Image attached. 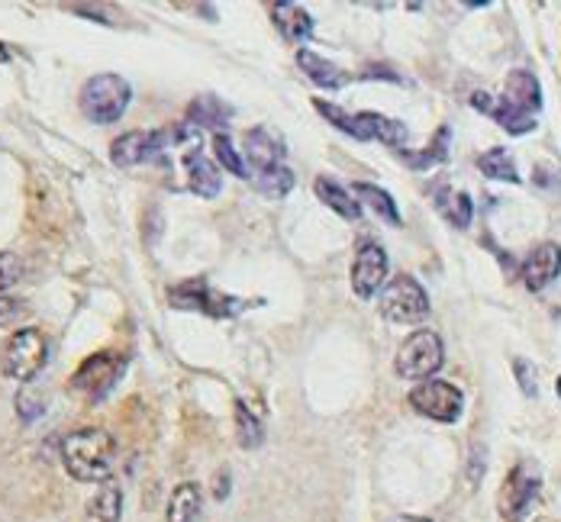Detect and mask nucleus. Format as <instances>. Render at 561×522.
<instances>
[{
	"label": "nucleus",
	"mask_w": 561,
	"mask_h": 522,
	"mask_svg": "<svg viewBox=\"0 0 561 522\" xmlns=\"http://www.w3.org/2000/svg\"><path fill=\"white\" fill-rule=\"evenodd\" d=\"M117 461V439L100 426H81L65 435L62 442V464L65 471L81 484L107 481Z\"/></svg>",
	"instance_id": "1"
},
{
	"label": "nucleus",
	"mask_w": 561,
	"mask_h": 522,
	"mask_svg": "<svg viewBox=\"0 0 561 522\" xmlns=\"http://www.w3.org/2000/svg\"><path fill=\"white\" fill-rule=\"evenodd\" d=\"M49 339L42 336V329H17L13 336H7V342L0 345V371L10 381L30 384L36 377L46 371L49 365Z\"/></svg>",
	"instance_id": "2"
},
{
	"label": "nucleus",
	"mask_w": 561,
	"mask_h": 522,
	"mask_svg": "<svg viewBox=\"0 0 561 522\" xmlns=\"http://www.w3.org/2000/svg\"><path fill=\"white\" fill-rule=\"evenodd\" d=\"M129 100H133V87H129L126 78L110 75V71L88 78L81 87V94H78L81 113L88 116L91 123H100V126L117 123L126 113Z\"/></svg>",
	"instance_id": "3"
},
{
	"label": "nucleus",
	"mask_w": 561,
	"mask_h": 522,
	"mask_svg": "<svg viewBox=\"0 0 561 522\" xmlns=\"http://www.w3.org/2000/svg\"><path fill=\"white\" fill-rule=\"evenodd\" d=\"M445 365V348L439 332L433 329H416L413 336L404 339V345L397 348L394 371L404 377V381H433V374Z\"/></svg>",
	"instance_id": "4"
},
{
	"label": "nucleus",
	"mask_w": 561,
	"mask_h": 522,
	"mask_svg": "<svg viewBox=\"0 0 561 522\" xmlns=\"http://www.w3.org/2000/svg\"><path fill=\"white\" fill-rule=\"evenodd\" d=\"M381 316L394 326H420L429 316V294L413 274H397L381 290Z\"/></svg>",
	"instance_id": "5"
},
{
	"label": "nucleus",
	"mask_w": 561,
	"mask_h": 522,
	"mask_svg": "<svg viewBox=\"0 0 561 522\" xmlns=\"http://www.w3.org/2000/svg\"><path fill=\"white\" fill-rule=\"evenodd\" d=\"M410 406L426 419H436V423H458L465 410L462 390L449 381H423L410 390Z\"/></svg>",
	"instance_id": "6"
},
{
	"label": "nucleus",
	"mask_w": 561,
	"mask_h": 522,
	"mask_svg": "<svg viewBox=\"0 0 561 522\" xmlns=\"http://www.w3.org/2000/svg\"><path fill=\"white\" fill-rule=\"evenodd\" d=\"M120 371H123V358H117L113 352H100V355L84 358V365L75 371V377H71V387L94 403L117 384Z\"/></svg>",
	"instance_id": "7"
},
{
	"label": "nucleus",
	"mask_w": 561,
	"mask_h": 522,
	"mask_svg": "<svg viewBox=\"0 0 561 522\" xmlns=\"http://www.w3.org/2000/svg\"><path fill=\"white\" fill-rule=\"evenodd\" d=\"M168 300H171V307H178V310H200V313H207V316H233V313L242 310V303L236 297L217 294V290H210L204 281L178 284L168 294Z\"/></svg>",
	"instance_id": "8"
},
{
	"label": "nucleus",
	"mask_w": 561,
	"mask_h": 522,
	"mask_svg": "<svg viewBox=\"0 0 561 522\" xmlns=\"http://www.w3.org/2000/svg\"><path fill=\"white\" fill-rule=\"evenodd\" d=\"M175 139L171 133H162V129H152V133H142V129H133V133H123L120 139H113L110 145V162L117 168H133L155 158L165 145Z\"/></svg>",
	"instance_id": "9"
},
{
	"label": "nucleus",
	"mask_w": 561,
	"mask_h": 522,
	"mask_svg": "<svg viewBox=\"0 0 561 522\" xmlns=\"http://www.w3.org/2000/svg\"><path fill=\"white\" fill-rule=\"evenodd\" d=\"M387 281V252L378 242H362L352 261V290L358 300H371Z\"/></svg>",
	"instance_id": "10"
},
{
	"label": "nucleus",
	"mask_w": 561,
	"mask_h": 522,
	"mask_svg": "<svg viewBox=\"0 0 561 522\" xmlns=\"http://www.w3.org/2000/svg\"><path fill=\"white\" fill-rule=\"evenodd\" d=\"M349 136L358 139V142L378 139V142H384V145H391V149H404V152H407L410 129H407L404 123H400V120H391V116H384V113L365 110V113H352Z\"/></svg>",
	"instance_id": "11"
},
{
	"label": "nucleus",
	"mask_w": 561,
	"mask_h": 522,
	"mask_svg": "<svg viewBox=\"0 0 561 522\" xmlns=\"http://www.w3.org/2000/svg\"><path fill=\"white\" fill-rule=\"evenodd\" d=\"M284 145L281 139L271 133V129L265 126H255L246 133V145H242V162H246V168H252L255 178H262V174L275 171L284 165Z\"/></svg>",
	"instance_id": "12"
},
{
	"label": "nucleus",
	"mask_w": 561,
	"mask_h": 522,
	"mask_svg": "<svg viewBox=\"0 0 561 522\" xmlns=\"http://www.w3.org/2000/svg\"><path fill=\"white\" fill-rule=\"evenodd\" d=\"M558 274H561V249L555 242L536 245V249L526 255L523 268H520V278H523L526 290H532V294H539V290L549 287Z\"/></svg>",
	"instance_id": "13"
},
{
	"label": "nucleus",
	"mask_w": 561,
	"mask_h": 522,
	"mask_svg": "<svg viewBox=\"0 0 561 522\" xmlns=\"http://www.w3.org/2000/svg\"><path fill=\"white\" fill-rule=\"evenodd\" d=\"M471 107L481 110V113H487L500 129H507L510 136H526V133H532V129H536V123H539L536 116L513 110V107L507 104V100H500V97H494V94H484V91H478V94L471 97Z\"/></svg>",
	"instance_id": "14"
},
{
	"label": "nucleus",
	"mask_w": 561,
	"mask_h": 522,
	"mask_svg": "<svg viewBox=\"0 0 561 522\" xmlns=\"http://www.w3.org/2000/svg\"><path fill=\"white\" fill-rule=\"evenodd\" d=\"M536 497H539V474L529 471V464H520L510 477L507 493H503V516L523 519L532 510Z\"/></svg>",
	"instance_id": "15"
},
{
	"label": "nucleus",
	"mask_w": 561,
	"mask_h": 522,
	"mask_svg": "<svg viewBox=\"0 0 561 522\" xmlns=\"http://www.w3.org/2000/svg\"><path fill=\"white\" fill-rule=\"evenodd\" d=\"M513 110L536 116L542 110V87L536 81V75L526 68H516L507 75V84H503V94H500Z\"/></svg>",
	"instance_id": "16"
},
{
	"label": "nucleus",
	"mask_w": 561,
	"mask_h": 522,
	"mask_svg": "<svg viewBox=\"0 0 561 522\" xmlns=\"http://www.w3.org/2000/svg\"><path fill=\"white\" fill-rule=\"evenodd\" d=\"M187 187L197 194V197H204V200H213V197H220L223 191V178H220V171L217 165L210 162V158L204 152H187Z\"/></svg>",
	"instance_id": "17"
},
{
	"label": "nucleus",
	"mask_w": 561,
	"mask_h": 522,
	"mask_svg": "<svg viewBox=\"0 0 561 522\" xmlns=\"http://www.w3.org/2000/svg\"><path fill=\"white\" fill-rule=\"evenodd\" d=\"M297 65H300V71H304V75H307L316 87H323V91H336V87H342L345 81H349V75H345V71H342L339 65L326 62L323 55H316V52H310V49H300V52H297Z\"/></svg>",
	"instance_id": "18"
},
{
	"label": "nucleus",
	"mask_w": 561,
	"mask_h": 522,
	"mask_svg": "<svg viewBox=\"0 0 561 522\" xmlns=\"http://www.w3.org/2000/svg\"><path fill=\"white\" fill-rule=\"evenodd\" d=\"M271 20H275L278 33L287 42H307L313 33V17L297 4H275L271 7Z\"/></svg>",
	"instance_id": "19"
},
{
	"label": "nucleus",
	"mask_w": 561,
	"mask_h": 522,
	"mask_svg": "<svg viewBox=\"0 0 561 522\" xmlns=\"http://www.w3.org/2000/svg\"><path fill=\"white\" fill-rule=\"evenodd\" d=\"M313 191L316 197H320L329 210H336L342 220H349V223H358L362 220V203H358L349 191H345L342 184H336L333 178H316L313 181Z\"/></svg>",
	"instance_id": "20"
},
{
	"label": "nucleus",
	"mask_w": 561,
	"mask_h": 522,
	"mask_svg": "<svg viewBox=\"0 0 561 522\" xmlns=\"http://www.w3.org/2000/svg\"><path fill=\"white\" fill-rule=\"evenodd\" d=\"M123 516V487L104 484L84 506V522H120Z\"/></svg>",
	"instance_id": "21"
},
{
	"label": "nucleus",
	"mask_w": 561,
	"mask_h": 522,
	"mask_svg": "<svg viewBox=\"0 0 561 522\" xmlns=\"http://www.w3.org/2000/svg\"><path fill=\"white\" fill-rule=\"evenodd\" d=\"M200 510H204V497L194 481H184L171 490L168 500V516L165 522H200Z\"/></svg>",
	"instance_id": "22"
},
{
	"label": "nucleus",
	"mask_w": 561,
	"mask_h": 522,
	"mask_svg": "<svg viewBox=\"0 0 561 522\" xmlns=\"http://www.w3.org/2000/svg\"><path fill=\"white\" fill-rule=\"evenodd\" d=\"M352 194H355V200H358V203H365V207H368L374 216H378V220H384L387 226H400V210H397L394 197L387 194L384 187L358 181V184L352 187Z\"/></svg>",
	"instance_id": "23"
},
{
	"label": "nucleus",
	"mask_w": 561,
	"mask_h": 522,
	"mask_svg": "<svg viewBox=\"0 0 561 522\" xmlns=\"http://www.w3.org/2000/svg\"><path fill=\"white\" fill-rule=\"evenodd\" d=\"M226 116H229V110L220 104L217 97H210V94H204V97H197L194 104H191V110H187V123L191 126H210V129H217V133H226Z\"/></svg>",
	"instance_id": "24"
},
{
	"label": "nucleus",
	"mask_w": 561,
	"mask_h": 522,
	"mask_svg": "<svg viewBox=\"0 0 561 522\" xmlns=\"http://www.w3.org/2000/svg\"><path fill=\"white\" fill-rule=\"evenodd\" d=\"M478 168L494 181H507V184H520V168H516L513 155L503 149V145H494L478 158Z\"/></svg>",
	"instance_id": "25"
},
{
	"label": "nucleus",
	"mask_w": 561,
	"mask_h": 522,
	"mask_svg": "<svg viewBox=\"0 0 561 522\" xmlns=\"http://www.w3.org/2000/svg\"><path fill=\"white\" fill-rule=\"evenodd\" d=\"M236 439L242 448H258L265 442V423L246 400H236Z\"/></svg>",
	"instance_id": "26"
},
{
	"label": "nucleus",
	"mask_w": 561,
	"mask_h": 522,
	"mask_svg": "<svg viewBox=\"0 0 561 522\" xmlns=\"http://www.w3.org/2000/svg\"><path fill=\"white\" fill-rule=\"evenodd\" d=\"M400 158H404V162H407L413 171H429L433 165H442L445 158H449V126L439 129L429 149H423V152H410V149H407V152H400Z\"/></svg>",
	"instance_id": "27"
},
{
	"label": "nucleus",
	"mask_w": 561,
	"mask_h": 522,
	"mask_svg": "<svg viewBox=\"0 0 561 522\" xmlns=\"http://www.w3.org/2000/svg\"><path fill=\"white\" fill-rule=\"evenodd\" d=\"M213 155H217V162L223 165V171L236 174V178H249V168L242 162V155L236 152L233 139L226 133H213Z\"/></svg>",
	"instance_id": "28"
},
{
	"label": "nucleus",
	"mask_w": 561,
	"mask_h": 522,
	"mask_svg": "<svg viewBox=\"0 0 561 522\" xmlns=\"http://www.w3.org/2000/svg\"><path fill=\"white\" fill-rule=\"evenodd\" d=\"M439 210L449 216V223H455L458 229H468L471 226V216H474V203L468 194H445V197H436Z\"/></svg>",
	"instance_id": "29"
},
{
	"label": "nucleus",
	"mask_w": 561,
	"mask_h": 522,
	"mask_svg": "<svg viewBox=\"0 0 561 522\" xmlns=\"http://www.w3.org/2000/svg\"><path fill=\"white\" fill-rule=\"evenodd\" d=\"M255 187L265 197H287V194H291V187H294V171L287 165H281L275 171L262 174V178H255Z\"/></svg>",
	"instance_id": "30"
},
{
	"label": "nucleus",
	"mask_w": 561,
	"mask_h": 522,
	"mask_svg": "<svg viewBox=\"0 0 561 522\" xmlns=\"http://www.w3.org/2000/svg\"><path fill=\"white\" fill-rule=\"evenodd\" d=\"M20 278H23V261H20V255L0 252V294H4V290H10Z\"/></svg>",
	"instance_id": "31"
},
{
	"label": "nucleus",
	"mask_w": 561,
	"mask_h": 522,
	"mask_svg": "<svg viewBox=\"0 0 561 522\" xmlns=\"http://www.w3.org/2000/svg\"><path fill=\"white\" fill-rule=\"evenodd\" d=\"M17 413L23 423H33V419H39L42 413H46V403H42L39 394H33V390H23V394L17 397Z\"/></svg>",
	"instance_id": "32"
},
{
	"label": "nucleus",
	"mask_w": 561,
	"mask_h": 522,
	"mask_svg": "<svg viewBox=\"0 0 561 522\" xmlns=\"http://www.w3.org/2000/svg\"><path fill=\"white\" fill-rule=\"evenodd\" d=\"M513 371H516V381H520L523 397H536V394H539V384H536V368H532L526 358H516V361H513Z\"/></svg>",
	"instance_id": "33"
},
{
	"label": "nucleus",
	"mask_w": 561,
	"mask_h": 522,
	"mask_svg": "<svg viewBox=\"0 0 561 522\" xmlns=\"http://www.w3.org/2000/svg\"><path fill=\"white\" fill-rule=\"evenodd\" d=\"M26 313H30V307H26L23 300H17V297H0V326H17Z\"/></svg>",
	"instance_id": "34"
},
{
	"label": "nucleus",
	"mask_w": 561,
	"mask_h": 522,
	"mask_svg": "<svg viewBox=\"0 0 561 522\" xmlns=\"http://www.w3.org/2000/svg\"><path fill=\"white\" fill-rule=\"evenodd\" d=\"M213 493H217V500H223L226 493H229V477H226V474L217 477V490H213Z\"/></svg>",
	"instance_id": "35"
},
{
	"label": "nucleus",
	"mask_w": 561,
	"mask_h": 522,
	"mask_svg": "<svg viewBox=\"0 0 561 522\" xmlns=\"http://www.w3.org/2000/svg\"><path fill=\"white\" fill-rule=\"evenodd\" d=\"M384 522H433V519H426V516H391Z\"/></svg>",
	"instance_id": "36"
},
{
	"label": "nucleus",
	"mask_w": 561,
	"mask_h": 522,
	"mask_svg": "<svg viewBox=\"0 0 561 522\" xmlns=\"http://www.w3.org/2000/svg\"><path fill=\"white\" fill-rule=\"evenodd\" d=\"M555 390H558V397H561V377H558V381H555Z\"/></svg>",
	"instance_id": "37"
}]
</instances>
